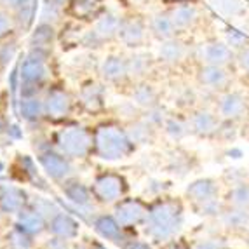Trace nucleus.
<instances>
[{"mask_svg":"<svg viewBox=\"0 0 249 249\" xmlns=\"http://www.w3.org/2000/svg\"><path fill=\"white\" fill-rule=\"evenodd\" d=\"M121 23H122V16L113 13H103L94 19L92 30H94V34L103 42H110L113 38H119Z\"/></svg>","mask_w":249,"mask_h":249,"instance_id":"a211bd4d","label":"nucleus"},{"mask_svg":"<svg viewBox=\"0 0 249 249\" xmlns=\"http://www.w3.org/2000/svg\"><path fill=\"white\" fill-rule=\"evenodd\" d=\"M19 112L21 117L26 119V121H35L42 113H46V108H44V101L37 100L34 96H26L23 98L19 103Z\"/></svg>","mask_w":249,"mask_h":249,"instance_id":"7c9ffc66","label":"nucleus"},{"mask_svg":"<svg viewBox=\"0 0 249 249\" xmlns=\"http://www.w3.org/2000/svg\"><path fill=\"white\" fill-rule=\"evenodd\" d=\"M187 196L196 204H202L206 200L216 199V196H218V185L209 178L196 179L194 183L188 185Z\"/></svg>","mask_w":249,"mask_h":249,"instance_id":"4be33fe9","label":"nucleus"},{"mask_svg":"<svg viewBox=\"0 0 249 249\" xmlns=\"http://www.w3.org/2000/svg\"><path fill=\"white\" fill-rule=\"evenodd\" d=\"M18 229H21L28 235L30 233H38L44 230V218L37 211H23L21 209L18 213Z\"/></svg>","mask_w":249,"mask_h":249,"instance_id":"cd10ccee","label":"nucleus"},{"mask_svg":"<svg viewBox=\"0 0 249 249\" xmlns=\"http://www.w3.org/2000/svg\"><path fill=\"white\" fill-rule=\"evenodd\" d=\"M9 9H13V11H19L23 9L25 5H28L30 2H34V0H2Z\"/></svg>","mask_w":249,"mask_h":249,"instance_id":"37998d69","label":"nucleus"},{"mask_svg":"<svg viewBox=\"0 0 249 249\" xmlns=\"http://www.w3.org/2000/svg\"><path fill=\"white\" fill-rule=\"evenodd\" d=\"M47 248H49V249H68L67 239H61V237L56 235L53 241L47 242Z\"/></svg>","mask_w":249,"mask_h":249,"instance_id":"c03bdc74","label":"nucleus"},{"mask_svg":"<svg viewBox=\"0 0 249 249\" xmlns=\"http://www.w3.org/2000/svg\"><path fill=\"white\" fill-rule=\"evenodd\" d=\"M70 11L75 18H80V19L100 16L98 14V0H71Z\"/></svg>","mask_w":249,"mask_h":249,"instance_id":"72a5a7b5","label":"nucleus"},{"mask_svg":"<svg viewBox=\"0 0 249 249\" xmlns=\"http://www.w3.org/2000/svg\"><path fill=\"white\" fill-rule=\"evenodd\" d=\"M11 26H13V19L5 11H0V38L5 37V35L11 32Z\"/></svg>","mask_w":249,"mask_h":249,"instance_id":"79ce46f5","label":"nucleus"},{"mask_svg":"<svg viewBox=\"0 0 249 249\" xmlns=\"http://www.w3.org/2000/svg\"><path fill=\"white\" fill-rule=\"evenodd\" d=\"M51 230H53L54 235L61 237V239H71V237H75L77 232H79V225H77L75 220H71L68 214L58 213L56 216H53Z\"/></svg>","mask_w":249,"mask_h":249,"instance_id":"393cba45","label":"nucleus"},{"mask_svg":"<svg viewBox=\"0 0 249 249\" xmlns=\"http://www.w3.org/2000/svg\"><path fill=\"white\" fill-rule=\"evenodd\" d=\"M159 89L154 84H150L148 80H138V84L131 91V101L136 105L138 108L146 110L150 107H155L159 103Z\"/></svg>","mask_w":249,"mask_h":249,"instance_id":"aec40b11","label":"nucleus"},{"mask_svg":"<svg viewBox=\"0 0 249 249\" xmlns=\"http://www.w3.org/2000/svg\"><path fill=\"white\" fill-rule=\"evenodd\" d=\"M192 134L199 138H213L218 134L221 124V117L218 112H213L208 108H197L188 115Z\"/></svg>","mask_w":249,"mask_h":249,"instance_id":"9b49d317","label":"nucleus"},{"mask_svg":"<svg viewBox=\"0 0 249 249\" xmlns=\"http://www.w3.org/2000/svg\"><path fill=\"white\" fill-rule=\"evenodd\" d=\"M127 249H152V248L148 244H145V242H133Z\"/></svg>","mask_w":249,"mask_h":249,"instance_id":"de8ad7c7","label":"nucleus"},{"mask_svg":"<svg viewBox=\"0 0 249 249\" xmlns=\"http://www.w3.org/2000/svg\"><path fill=\"white\" fill-rule=\"evenodd\" d=\"M53 38H54L53 25L42 21L40 26H38L34 32V35H32V47H34L35 51H42V53H44V51L53 44Z\"/></svg>","mask_w":249,"mask_h":249,"instance_id":"c85d7f7f","label":"nucleus"},{"mask_svg":"<svg viewBox=\"0 0 249 249\" xmlns=\"http://www.w3.org/2000/svg\"><path fill=\"white\" fill-rule=\"evenodd\" d=\"M229 155H235V157H233V159H241L242 152H241V150L233 148V150H230V152H229Z\"/></svg>","mask_w":249,"mask_h":249,"instance_id":"09e8293b","label":"nucleus"},{"mask_svg":"<svg viewBox=\"0 0 249 249\" xmlns=\"http://www.w3.org/2000/svg\"><path fill=\"white\" fill-rule=\"evenodd\" d=\"M223 40L237 53V51H241L249 46V34L235 28V26H227L223 34Z\"/></svg>","mask_w":249,"mask_h":249,"instance_id":"2f4dec72","label":"nucleus"},{"mask_svg":"<svg viewBox=\"0 0 249 249\" xmlns=\"http://www.w3.org/2000/svg\"><path fill=\"white\" fill-rule=\"evenodd\" d=\"M196 249H223V246L216 241H202L196 246Z\"/></svg>","mask_w":249,"mask_h":249,"instance_id":"a18cd8bd","label":"nucleus"},{"mask_svg":"<svg viewBox=\"0 0 249 249\" xmlns=\"http://www.w3.org/2000/svg\"><path fill=\"white\" fill-rule=\"evenodd\" d=\"M21 88H34L38 86L47 77L46 56L42 51H32L21 63Z\"/></svg>","mask_w":249,"mask_h":249,"instance_id":"9d476101","label":"nucleus"},{"mask_svg":"<svg viewBox=\"0 0 249 249\" xmlns=\"http://www.w3.org/2000/svg\"><path fill=\"white\" fill-rule=\"evenodd\" d=\"M235 68L249 75V46L235 53Z\"/></svg>","mask_w":249,"mask_h":249,"instance_id":"a19ab883","label":"nucleus"},{"mask_svg":"<svg viewBox=\"0 0 249 249\" xmlns=\"http://www.w3.org/2000/svg\"><path fill=\"white\" fill-rule=\"evenodd\" d=\"M11 246L14 249H30V239L28 233L23 232L21 229H16L11 232Z\"/></svg>","mask_w":249,"mask_h":249,"instance_id":"58836bf2","label":"nucleus"},{"mask_svg":"<svg viewBox=\"0 0 249 249\" xmlns=\"http://www.w3.org/2000/svg\"><path fill=\"white\" fill-rule=\"evenodd\" d=\"M100 73L108 84H122L129 79L127 58L121 54H110L101 61Z\"/></svg>","mask_w":249,"mask_h":249,"instance_id":"ddd939ff","label":"nucleus"},{"mask_svg":"<svg viewBox=\"0 0 249 249\" xmlns=\"http://www.w3.org/2000/svg\"><path fill=\"white\" fill-rule=\"evenodd\" d=\"M164 2H167L169 5H176V4H199L200 0H164Z\"/></svg>","mask_w":249,"mask_h":249,"instance_id":"49530a36","label":"nucleus"},{"mask_svg":"<svg viewBox=\"0 0 249 249\" xmlns=\"http://www.w3.org/2000/svg\"><path fill=\"white\" fill-rule=\"evenodd\" d=\"M92 192L101 202H117L124 194V179L119 175H112V173L101 175L96 178L94 185H92Z\"/></svg>","mask_w":249,"mask_h":249,"instance_id":"f8f14e48","label":"nucleus"},{"mask_svg":"<svg viewBox=\"0 0 249 249\" xmlns=\"http://www.w3.org/2000/svg\"><path fill=\"white\" fill-rule=\"evenodd\" d=\"M59 152L68 159H82L92 150V133L82 125H68L56 138Z\"/></svg>","mask_w":249,"mask_h":249,"instance_id":"7ed1b4c3","label":"nucleus"},{"mask_svg":"<svg viewBox=\"0 0 249 249\" xmlns=\"http://www.w3.org/2000/svg\"><path fill=\"white\" fill-rule=\"evenodd\" d=\"M44 108H46L47 117L51 119H63L67 117L71 110V98L65 89L54 88L47 92L44 100Z\"/></svg>","mask_w":249,"mask_h":249,"instance_id":"4468645a","label":"nucleus"},{"mask_svg":"<svg viewBox=\"0 0 249 249\" xmlns=\"http://www.w3.org/2000/svg\"><path fill=\"white\" fill-rule=\"evenodd\" d=\"M196 82L204 91L220 94V92L227 91L232 84V68L199 63L196 68Z\"/></svg>","mask_w":249,"mask_h":249,"instance_id":"423d86ee","label":"nucleus"},{"mask_svg":"<svg viewBox=\"0 0 249 249\" xmlns=\"http://www.w3.org/2000/svg\"><path fill=\"white\" fill-rule=\"evenodd\" d=\"M216 112L225 121L239 122L246 119L249 113V100L248 96L239 89H227L218 94L216 101Z\"/></svg>","mask_w":249,"mask_h":249,"instance_id":"39448f33","label":"nucleus"},{"mask_svg":"<svg viewBox=\"0 0 249 249\" xmlns=\"http://www.w3.org/2000/svg\"><path fill=\"white\" fill-rule=\"evenodd\" d=\"M230 202L233 204V208H246L249 209V183L241 181L235 183L233 188L229 194Z\"/></svg>","mask_w":249,"mask_h":249,"instance_id":"f704fd0d","label":"nucleus"},{"mask_svg":"<svg viewBox=\"0 0 249 249\" xmlns=\"http://www.w3.org/2000/svg\"><path fill=\"white\" fill-rule=\"evenodd\" d=\"M148 28H150V37L157 42H164L167 38H173L178 35L175 28V23L171 19L169 11H159V13L152 14L148 18Z\"/></svg>","mask_w":249,"mask_h":249,"instance_id":"dca6fc26","label":"nucleus"},{"mask_svg":"<svg viewBox=\"0 0 249 249\" xmlns=\"http://www.w3.org/2000/svg\"><path fill=\"white\" fill-rule=\"evenodd\" d=\"M146 214H148V211H146L145 206L140 200L134 199L122 200L115 208V220L122 227H131V225L140 223V221L146 220Z\"/></svg>","mask_w":249,"mask_h":249,"instance_id":"2eb2a0df","label":"nucleus"},{"mask_svg":"<svg viewBox=\"0 0 249 249\" xmlns=\"http://www.w3.org/2000/svg\"><path fill=\"white\" fill-rule=\"evenodd\" d=\"M157 59L146 51H134L131 56H127V70L129 79L133 80H145L155 67Z\"/></svg>","mask_w":249,"mask_h":249,"instance_id":"f3484780","label":"nucleus"},{"mask_svg":"<svg viewBox=\"0 0 249 249\" xmlns=\"http://www.w3.org/2000/svg\"><path fill=\"white\" fill-rule=\"evenodd\" d=\"M196 58L202 65L235 68V51L220 38H208L196 49Z\"/></svg>","mask_w":249,"mask_h":249,"instance_id":"20e7f679","label":"nucleus"},{"mask_svg":"<svg viewBox=\"0 0 249 249\" xmlns=\"http://www.w3.org/2000/svg\"><path fill=\"white\" fill-rule=\"evenodd\" d=\"M23 202H25V194L18 188H11L0 196V209L4 213H19Z\"/></svg>","mask_w":249,"mask_h":249,"instance_id":"c756f323","label":"nucleus"},{"mask_svg":"<svg viewBox=\"0 0 249 249\" xmlns=\"http://www.w3.org/2000/svg\"><path fill=\"white\" fill-rule=\"evenodd\" d=\"M79 100L89 112H98L105 105V86L100 82H88L80 89Z\"/></svg>","mask_w":249,"mask_h":249,"instance_id":"412c9836","label":"nucleus"},{"mask_svg":"<svg viewBox=\"0 0 249 249\" xmlns=\"http://www.w3.org/2000/svg\"><path fill=\"white\" fill-rule=\"evenodd\" d=\"M38 160H40L42 167L46 169V173L51 178L61 179L70 175L71 166L70 162H68V159L63 154L59 155V154H53V152H46V154H42L38 157Z\"/></svg>","mask_w":249,"mask_h":249,"instance_id":"6ab92c4d","label":"nucleus"},{"mask_svg":"<svg viewBox=\"0 0 249 249\" xmlns=\"http://www.w3.org/2000/svg\"><path fill=\"white\" fill-rule=\"evenodd\" d=\"M169 249H188V248H185V246H181V244H175V246H171Z\"/></svg>","mask_w":249,"mask_h":249,"instance_id":"8fccbe9b","label":"nucleus"},{"mask_svg":"<svg viewBox=\"0 0 249 249\" xmlns=\"http://www.w3.org/2000/svg\"><path fill=\"white\" fill-rule=\"evenodd\" d=\"M190 56V46L183 40L179 35L173 38H167L164 42H159L157 49V61L162 63L164 67L176 68L187 61Z\"/></svg>","mask_w":249,"mask_h":249,"instance_id":"6e6552de","label":"nucleus"},{"mask_svg":"<svg viewBox=\"0 0 249 249\" xmlns=\"http://www.w3.org/2000/svg\"><path fill=\"white\" fill-rule=\"evenodd\" d=\"M216 138H221L225 142H233L237 138V122L221 119V124H220V129H218Z\"/></svg>","mask_w":249,"mask_h":249,"instance_id":"4c0bfd02","label":"nucleus"},{"mask_svg":"<svg viewBox=\"0 0 249 249\" xmlns=\"http://www.w3.org/2000/svg\"><path fill=\"white\" fill-rule=\"evenodd\" d=\"M136 143L131 140L129 133L121 125L101 124L96 127L92 134V150L96 155L105 160H121L133 154Z\"/></svg>","mask_w":249,"mask_h":249,"instance_id":"f257e3e1","label":"nucleus"},{"mask_svg":"<svg viewBox=\"0 0 249 249\" xmlns=\"http://www.w3.org/2000/svg\"><path fill=\"white\" fill-rule=\"evenodd\" d=\"M65 194H67V197L71 200V202L79 204V206H88L89 202H91V194H89V190L84 185H80V183H71V185H68L67 188H65Z\"/></svg>","mask_w":249,"mask_h":249,"instance_id":"c9c22d12","label":"nucleus"},{"mask_svg":"<svg viewBox=\"0 0 249 249\" xmlns=\"http://www.w3.org/2000/svg\"><path fill=\"white\" fill-rule=\"evenodd\" d=\"M150 37L148 19H145L140 14L133 16H124L119 30V40L124 44L127 49H142Z\"/></svg>","mask_w":249,"mask_h":249,"instance_id":"0eeeda50","label":"nucleus"},{"mask_svg":"<svg viewBox=\"0 0 249 249\" xmlns=\"http://www.w3.org/2000/svg\"><path fill=\"white\" fill-rule=\"evenodd\" d=\"M155 125H152L150 122H146L145 119H138L136 122H133L131 124V127L127 129L129 136H131V140H133L134 143H138V145H143V143H150L152 140H154L155 136Z\"/></svg>","mask_w":249,"mask_h":249,"instance_id":"bb28decb","label":"nucleus"},{"mask_svg":"<svg viewBox=\"0 0 249 249\" xmlns=\"http://www.w3.org/2000/svg\"><path fill=\"white\" fill-rule=\"evenodd\" d=\"M143 119H145L146 122H150L152 125H155V127H160V125H164V122H166V119L169 115H167L166 108L162 107L160 103H157L155 107H150L145 110V113H143Z\"/></svg>","mask_w":249,"mask_h":249,"instance_id":"e433bc0d","label":"nucleus"},{"mask_svg":"<svg viewBox=\"0 0 249 249\" xmlns=\"http://www.w3.org/2000/svg\"><path fill=\"white\" fill-rule=\"evenodd\" d=\"M164 133L169 140L173 142H181L183 138H187L190 131V122H188V117L183 115H169L162 125Z\"/></svg>","mask_w":249,"mask_h":249,"instance_id":"5701e85b","label":"nucleus"},{"mask_svg":"<svg viewBox=\"0 0 249 249\" xmlns=\"http://www.w3.org/2000/svg\"><path fill=\"white\" fill-rule=\"evenodd\" d=\"M223 223L229 229H246L249 227V211L246 208H233L223 213Z\"/></svg>","mask_w":249,"mask_h":249,"instance_id":"473e14b6","label":"nucleus"},{"mask_svg":"<svg viewBox=\"0 0 249 249\" xmlns=\"http://www.w3.org/2000/svg\"><path fill=\"white\" fill-rule=\"evenodd\" d=\"M181 225V206L173 200L157 202L146 214V233L157 242L171 241L179 232Z\"/></svg>","mask_w":249,"mask_h":249,"instance_id":"f03ea898","label":"nucleus"},{"mask_svg":"<svg viewBox=\"0 0 249 249\" xmlns=\"http://www.w3.org/2000/svg\"><path fill=\"white\" fill-rule=\"evenodd\" d=\"M94 229L96 232L100 233L103 239L112 242H121L122 239V225L112 218V216H100L98 220L94 221Z\"/></svg>","mask_w":249,"mask_h":249,"instance_id":"b1692460","label":"nucleus"},{"mask_svg":"<svg viewBox=\"0 0 249 249\" xmlns=\"http://www.w3.org/2000/svg\"><path fill=\"white\" fill-rule=\"evenodd\" d=\"M169 16L175 23V28L178 35L188 34L192 30H196L199 23L202 21V9L199 4H176L171 5Z\"/></svg>","mask_w":249,"mask_h":249,"instance_id":"1a4fd4ad","label":"nucleus"},{"mask_svg":"<svg viewBox=\"0 0 249 249\" xmlns=\"http://www.w3.org/2000/svg\"><path fill=\"white\" fill-rule=\"evenodd\" d=\"M216 13L221 14L223 18H241L246 14V4L244 0H209Z\"/></svg>","mask_w":249,"mask_h":249,"instance_id":"a878e982","label":"nucleus"},{"mask_svg":"<svg viewBox=\"0 0 249 249\" xmlns=\"http://www.w3.org/2000/svg\"><path fill=\"white\" fill-rule=\"evenodd\" d=\"M0 2H2V0H0Z\"/></svg>","mask_w":249,"mask_h":249,"instance_id":"3c124183","label":"nucleus"},{"mask_svg":"<svg viewBox=\"0 0 249 249\" xmlns=\"http://www.w3.org/2000/svg\"><path fill=\"white\" fill-rule=\"evenodd\" d=\"M199 206V211L200 214L204 216H216L221 213V204L218 199H211V200H206L202 204H197Z\"/></svg>","mask_w":249,"mask_h":249,"instance_id":"ea45409f","label":"nucleus"}]
</instances>
